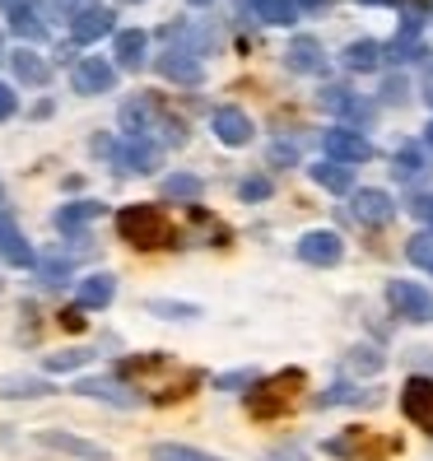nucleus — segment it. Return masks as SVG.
<instances>
[{"label": "nucleus", "mask_w": 433, "mask_h": 461, "mask_svg": "<svg viewBox=\"0 0 433 461\" xmlns=\"http://www.w3.org/2000/svg\"><path fill=\"white\" fill-rule=\"evenodd\" d=\"M117 233L122 242H131V248H173V224H168V214L158 210V205H122L117 210Z\"/></svg>", "instance_id": "1"}, {"label": "nucleus", "mask_w": 433, "mask_h": 461, "mask_svg": "<svg viewBox=\"0 0 433 461\" xmlns=\"http://www.w3.org/2000/svg\"><path fill=\"white\" fill-rule=\"evenodd\" d=\"M303 383H308V377H303L299 368L275 373V377H266V383H252V392H248V415H252V420H280L289 405H293V396L303 392Z\"/></svg>", "instance_id": "2"}, {"label": "nucleus", "mask_w": 433, "mask_h": 461, "mask_svg": "<svg viewBox=\"0 0 433 461\" xmlns=\"http://www.w3.org/2000/svg\"><path fill=\"white\" fill-rule=\"evenodd\" d=\"M113 168L117 173H135V177H145L158 168V158H164V149H158V140H149V135H122V140L113 145Z\"/></svg>", "instance_id": "3"}, {"label": "nucleus", "mask_w": 433, "mask_h": 461, "mask_svg": "<svg viewBox=\"0 0 433 461\" xmlns=\"http://www.w3.org/2000/svg\"><path fill=\"white\" fill-rule=\"evenodd\" d=\"M349 214H355V224H364V229H387L396 220V201L383 186H359V192H349Z\"/></svg>", "instance_id": "4"}, {"label": "nucleus", "mask_w": 433, "mask_h": 461, "mask_svg": "<svg viewBox=\"0 0 433 461\" xmlns=\"http://www.w3.org/2000/svg\"><path fill=\"white\" fill-rule=\"evenodd\" d=\"M387 303L401 321H433V294L415 280H392L387 285Z\"/></svg>", "instance_id": "5"}, {"label": "nucleus", "mask_w": 433, "mask_h": 461, "mask_svg": "<svg viewBox=\"0 0 433 461\" xmlns=\"http://www.w3.org/2000/svg\"><path fill=\"white\" fill-rule=\"evenodd\" d=\"M321 149H327V158H336V164L345 168H359L373 158V145L364 131H349V126H331L327 135H321Z\"/></svg>", "instance_id": "6"}, {"label": "nucleus", "mask_w": 433, "mask_h": 461, "mask_svg": "<svg viewBox=\"0 0 433 461\" xmlns=\"http://www.w3.org/2000/svg\"><path fill=\"white\" fill-rule=\"evenodd\" d=\"M401 415L415 429L433 433V377H405L401 387Z\"/></svg>", "instance_id": "7"}, {"label": "nucleus", "mask_w": 433, "mask_h": 461, "mask_svg": "<svg viewBox=\"0 0 433 461\" xmlns=\"http://www.w3.org/2000/svg\"><path fill=\"white\" fill-rule=\"evenodd\" d=\"M113 33H117V14L107 5H89L70 19V42L75 47H94L98 38H113Z\"/></svg>", "instance_id": "8"}, {"label": "nucleus", "mask_w": 433, "mask_h": 461, "mask_svg": "<svg viewBox=\"0 0 433 461\" xmlns=\"http://www.w3.org/2000/svg\"><path fill=\"white\" fill-rule=\"evenodd\" d=\"M70 85H75V94H85V98L107 94V89L117 85V66L103 61V57H79L75 70H70Z\"/></svg>", "instance_id": "9"}, {"label": "nucleus", "mask_w": 433, "mask_h": 461, "mask_svg": "<svg viewBox=\"0 0 433 461\" xmlns=\"http://www.w3.org/2000/svg\"><path fill=\"white\" fill-rule=\"evenodd\" d=\"M158 117H164V103H158L154 94H135V98L122 103V131L126 135H149V140H154Z\"/></svg>", "instance_id": "10"}, {"label": "nucleus", "mask_w": 433, "mask_h": 461, "mask_svg": "<svg viewBox=\"0 0 433 461\" xmlns=\"http://www.w3.org/2000/svg\"><path fill=\"white\" fill-rule=\"evenodd\" d=\"M317 103H321V113H331V117L359 122V126H368V122H373V107H368L359 94H349L345 85H327V89L317 94Z\"/></svg>", "instance_id": "11"}, {"label": "nucleus", "mask_w": 433, "mask_h": 461, "mask_svg": "<svg viewBox=\"0 0 433 461\" xmlns=\"http://www.w3.org/2000/svg\"><path fill=\"white\" fill-rule=\"evenodd\" d=\"M75 392L89 396V401H103V405H117V411H131V405L140 401V396L122 383V377H79Z\"/></svg>", "instance_id": "12"}, {"label": "nucleus", "mask_w": 433, "mask_h": 461, "mask_svg": "<svg viewBox=\"0 0 433 461\" xmlns=\"http://www.w3.org/2000/svg\"><path fill=\"white\" fill-rule=\"evenodd\" d=\"M299 257H303L308 266H336V261L345 257V242H340V233H331V229H308V233L299 238Z\"/></svg>", "instance_id": "13"}, {"label": "nucleus", "mask_w": 433, "mask_h": 461, "mask_svg": "<svg viewBox=\"0 0 433 461\" xmlns=\"http://www.w3.org/2000/svg\"><path fill=\"white\" fill-rule=\"evenodd\" d=\"M5 61H10V70H14L19 85H29V89H47V85H51V61L38 57L33 47H14V51H5Z\"/></svg>", "instance_id": "14"}, {"label": "nucleus", "mask_w": 433, "mask_h": 461, "mask_svg": "<svg viewBox=\"0 0 433 461\" xmlns=\"http://www.w3.org/2000/svg\"><path fill=\"white\" fill-rule=\"evenodd\" d=\"M210 126H214V135H220V145H229V149H242L257 135L252 131V117L242 113V107H214Z\"/></svg>", "instance_id": "15"}, {"label": "nucleus", "mask_w": 433, "mask_h": 461, "mask_svg": "<svg viewBox=\"0 0 433 461\" xmlns=\"http://www.w3.org/2000/svg\"><path fill=\"white\" fill-rule=\"evenodd\" d=\"M5 29L14 38H23V47L29 42H42L47 38V19L38 14V0H19V5H5Z\"/></svg>", "instance_id": "16"}, {"label": "nucleus", "mask_w": 433, "mask_h": 461, "mask_svg": "<svg viewBox=\"0 0 433 461\" xmlns=\"http://www.w3.org/2000/svg\"><path fill=\"white\" fill-rule=\"evenodd\" d=\"M284 66L299 70V75H327V51H321L317 38L299 33V38L289 42V51H284Z\"/></svg>", "instance_id": "17"}, {"label": "nucleus", "mask_w": 433, "mask_h": 461, "mask_svg": "<svg viewBox=\"0 0 433 461\" xmlns=\"http://www.w3.org/2000/svg\"><path fill=\"white\" fill-rule=\"evenodd\" d=\"M38 443H42V447H57V452H70V456H79V461H107V447H103V443L75 438V433H66V429H42Z\"/></svg>", "instance_id": "18"}, {"label": "nucleus", "mask_w": 433, "mask_h": 461, "mask_svg": "<svg viewBox=\"0 0 433 461\" xmlns=\"http://www.w3.org/2000/svg\"><path fill=\"white\" fill-rule=\"evenodd\" d=\"M154 66H158V75H164V79H173V85H201V75H205L201 61L186 57V51H177V47H168Z\"/></svg>", "instance_id": "19"}, {"label": "nucleus", "mask_w": 433, "mask_h": 461, "mask_svg": "<svg viewBox=\"0 0 433 461\" xmlns=\"http://www.w3.org/2000/svg\"><path fill=\"white\" fill-rule=\"evenodd\" d=\"M145 47H149V33H140V29L113 33V57H117L122 70H140L145 66Z\"/></svg>", "instance_id": "20"}, {"label": "nucleus", "mask_w": 433, "mask_h": 461, "mask_svg": "<svg viewBox=\"0 0 433 461\" xmlns=\"http://www.w3.org/2000/svg\"><path fill=\"white\" fill-rule=\"evenodd\" d=\"M340 66H345V70H355V75H373L377 66H383V42H373V38L349 42V47L340 51Z\"/></svg>", "instance_id": "21"}, {"label": "nucleus", "mask_w": 433, "mask_h": 461, "mask_svg": "<svg viewBox=\"0 0 433 461\" xmlns=\"http://www.w3.org/2000/svg\"><path fill=\"white\" fill-rule=\"evenodd\" d=\"M0 257H5L10 266H38L33 248H29V238H23L14 224H10V214H0Z\"/></svg>", "instance_id": "22"}, {"label": "nucleus", "mask_w": 433, "mask_h": 461, "mask_svg": "<svg viewBox=\"0 0 433 461\" xmlns=\"http://www.w3.org/2000/svg\"><path fill=\"white\" fill-rule=\"evenodd\" d=\"M113 294H117V280L107 276V270H94V276H85L79 280V308H107L113 303Z\"/></svg>", "instance_id": "23"}, {"label": "nucleus", "mask_w": 433, "mask_h": 461, "mask_svg": "<svg viewBox=\"0 0 433 461\" xmlns=\"http://www.w3.org/2000/svg\"><path fill=\"white\" fill-rule=\"evenodd\" d=\"M312 182L321 186V192H336V196L355 192V173H349L345 164H336V158H321V164H312Z\"/></svg>", "instance_id": "24"}, {"label": "nucleus", "mask_w": 433, "mask_h": 461, "mask_svg": "<svg viewBox=\"0 0 433 461\" xmlns=\"http://www.w3.org/2000/svg\"><path fill=\"white\" fill-rule=\"evenodd\" d=\"M98 214H103V201H70V205L57 210V229L61 233H79V229H89Z\"/></svg>", "instance_id": "25"}, {"label": "nucleus", "mask_w": 433, "mask_h": 461, "mask_svg": "<svg viewBox=\"0 0 433 461\" xmlns=\"http://www.w3.org/2000/svg\"><path fill=\"white\" fill-rule=\"evenodd\" d=\"M158 192H164V201H186V205H196L205 186H201V177H196V173H168Z\"/></svg>", "instance_id": "26"}, {"label": "nucleus", "mask_w": 433, "mask_h": 461, "mask_svg": "<svg viewBox=\"0 0 433 461\" xmlns=\"http://www.w3.org/2000/svg\"><path fill=\"white\" fill-rule=\"evenodd\" d=\"M252 14L261 23H270V29H293L299 23V10H293V0H257Z\"/></svg>", "instance_id": "27"}, {"label": "nucleus", "mask_w": 433, "mask_h": 461, "mask_svg": "<svg viewBox=\"0 0 433 461\" xmlns=\"http://www.w3.org/2000/svg\"><path fill=\"white\" fill-rule=\"evenodd\" d=\"M0 396H5V401H33V396H51V383H47V377H5V383H0Z\"/></svg>", "instance_id": "28"}, {"label": "nucleus", "mask_w": 433, "mask_h": 461, "mask_svg": "<svg viewBox=\"0 0 433 461\" xmlns=\"http://www.w3.org/2000/svg\"><path fill=\"white\" fill-rule=\"evenodd\" d=\"M424 168H428V164H424V149H419V145H401V149L392 154V173H396V182H415Z\"/></svg>", "instance_id": "29"}, {"label": "nucleus", "mask_w": 433, "mask_h": 461, "mask_svg": "<svg viewBox=\"0 0 433 461\" xmlns=\"http://www.w3.org/2000/svg\"><path fill=\"white\" fill-rule=\"evenodd\" d=\"M149 456H154V461H220V456H210V452H201V447H186V443H154Z\"/></svg>", "instance_id": "30"}, {"label": "nucleus", "mask_w": 433, "mask_h": 461, "mask_svg": "<svg viewBox=\"0 0 433 461\" xmlns=\"http://www.w3.org/2000/svg\"><path fill=\"white\" fill-rule=\"evenodd\" d=\"M149 312H154V317H168V321H192V317H201L196 303H173V298H149Z\"/></svg>", "instance_id": "31"}, {"label": "nucleus", "mask_w": 433, "mask_h": 461, "mask_svg": "<svg viewBox=\"0 0 433 461\" xmlns=\"http://www.w3.org/2000/svg\"><path fill=\"white\" fill-rule=\"evenodd\" d=\"M94 355H85V349H61V355H47L42 359V368L47 373H75V368H85Z\"/></svg>", "instance_id": "32"}, {"label": "nucleus", "mask_w": 433, "mask_h": 461, "mask_svg": "<svg viewBox=\"0 0 433 461\" xmlns=\"http://www.w3.org/2000/svg\"><path fill=\"white\" fill-rule=\"evenodd\" d=\"M424 19H428V5H424V0H410L405 14H401V33L396 38H419L424 33Z\"/></svg>", "instance_id": "33"}, {"label": "nucleus", "mask_w": 433, "mask_h": 461, "mask_svg": "<svg viewBox=\"0 0 433 461\" xmlns=\"http://www.w3.org/2000/svg\"><path fill=\"white\" fill-rule=\"evenodd\" d=\"M405 257H410L419 270H428V276H433V233H415L410 248H405Z\"/></svg>", "instance_id": "34"}, {"label": "nucleus", "mask_w": 433, "mask_h": 461, "mask_svg": "<svg viewBox=\"0 0 433 461\" xmlns=\"http://www.w3.org/2000/svg\"><path fill=\"white\" fill-rule=\"evenodd\" d=\"M38 270H42V280H47V285H61V280L70 276V257H61V252H57V257H47Z\"/></svg>", "instance_id": "35"}, {"label": "nucleus", "mask_w": 433, "mask_h": 461, "mask_svg": "<svg viewBox=\"0 0 433 461\" xmlns=\"http://www.w3.org/2000/svg\"><path fill=\"white\" fill-rule=\"evenodd\" d=\"M275 186H270V177H242V186H238V196L242 201H266Z\"/></svg>", "instance_id": "36"}, {"label": "nucleus", "mask_w": 433, "mask_h": 461, "mask_svg": "<svg viewBox=\"0 0 433 461\" xmlns=\"http://www.w3.org/2000/svg\"><path fill=\"white\" fill-rule=\"evenodd\" d=\"M349 368H359V373H377L383 368V355H377V349H349Z\"/></svg>", "instance_id": "37"}, {"label": "nucleus", "mask_w": 433, "mask_h": 461, "mask_svg": "<svg viewBox=\"0 0 433 461\" xmlns=\"http://www.w3.org/2000/svg\"><path fill=\"white\" fill-rule=\"evenodd\" d=\"M289 164H299V145L275 140V145H270V168H289Z\"/></svg>", "instance_id": "38"}, {"label": "nucleus", "mask_w": 433, "mask_h": 461, "mask_svg": "<svg viewBox=\"0 0 433 461\" xmlns=\"http://www.w3.org/2000/svg\"><path fill=\"white\" fill-rule=\"evenodd\" d=\"M252 383H257V373H224V377H214V387H220V392H242V387L252 392Z\"/></svg>", "instance_id": "39"}, {"label": "nucleus", "mask_w": 433, "mask_h": 461, "mask_svg": "<svg viewBox=\"0 0 433 461\" xmlns=\"http://www.w3.org/2000/svg\"><path fill=\"white\" fill-rule=\"evenodd\" d=\"M19 113V98H14V89L10 85H0V122H10Z\"/></svg>", "instance_id": "40"}, {"label": "nucleus", "mask_w": 433, "mask_h": 461, "mask_svg": "<svg viewBox=\"0 0 433 461\" xmlns=\"http://www.w3.org/2000/svg\"><path fill=\"white\" fill-rule=\"evenodd\" d=\"M61 327L66 331H85V308H79V303L75 308H61Z\"/></svg>", "instance_id": "41"}, {"label": "nucleus", "mask_w": 433, "mask_h": 461, "mask_svg": "<svg viewBox=\"0 0 433 461\" xmlns=\"http://www.w3.org/2000/svg\"><path fill=\"white\" fill-rule=\"evenodd\" d=\"M405 94H410V89H405V79H401V75L383 85V103H405Z\"/></svg>", "instance_id": "42"}, {"label": "nucleus", "mask_w": 433, "mask_h": 461, "mask_svg": "<svg viewBox=\"0 0 433 461\" xmlns=\"http://www.w3.org/2000/svg\"><path fill=\"white\" fill-rule=\"evenodd\" d=\"M410 214H419L424 224H433V196H415L410 201Z\"/></svg>", "instance_id": "43"}, {"label": "nucleus", "mask_w": 433, "mask_h": 461, "mask_svg": "<svg viewBox=\"0 0 433 461\" xmlns=\"http://www.w3.org/2000/svg\"><path fill=\"white\" fill-rule=\"evenodd\" d=\"M270 461H308L299 447H284V452H270Z\"/></svg>", "instance_id": "44"}, {"label": "nucleus", "mask_w": 433, "mask_h": 461, "mask_svg": "<svg viewBox=\"0 0 433 461\" xmlns=\"http://www.w3.org/2000/svg\"><path fill=\"white\" fill-rule=\"evenodd\" d=\"M327 5H331V0H293V10H317V14L327 10Z\"/></svg>", "instance_id": "45"}, {"label": "nucleus", "mask_w": 433, "mask_h": 461, "mask_svg": "<svg viewBox=\"0 0 433 461\" xmlns=\"http://www.w3.org/2000/svg\"><path fill=\"white\" fill-rule=\"evenodd\" d=\"M424 98H428V107H433V66H428V75H424Z\"/></svg>", "instance_id": "46"}, {"label": "nucleus", "mask_w": 433, "mask_h": 461, "mask_svg": "<svg viewBox=\"0 0 433 461\" xmlns=\"http://www.w3.org/2000/svg\"><path fill=\"white\" fill-rule=\"evenodd\" d=\"M359 5H401V0H359Z\"/></svg>", "instance_id": "47"}, {"label": "nucleus", "mask_w": 433, "mask_h": 461, "mask_svg": "<svg viewBox=\"0 0 433 461\" xmlns=\"http://www.w3.org/2000/svg\"><path fill=\"white\" fill-rule=\"evenodd\" d=\"M424 145H428V149H433V122H428V126H424Z\"/></svg>", "instance_id": "48"}, {"label": "nucleus", "mask_w": 433, "mask_h": 461, "mask_svg": "<svg viewBox=\"0 0 433 461\" xmlns=\"http://www.w3.org/2000/svg\"><path fill=\"white\" fill-rule=\"evenodd\" d=\"M186 5H210V0H186Z\"/></svg>", "instance_id": "49"}, {"label": "nucleus", "mask_w": 433, "mask_h": 461, "mask_svg": "<svg viewBox=\"0 0 433 461\" xmlns=\"http://www.w3.org/2000/svg\"><path fill=\"white\" fill-rule=\"evenodd\" d=\"M122 5H145V0H122Z\"/></svg>", "instance_id": "50"}, {"label": "nucleus", "mask_w": 433, "mask_h": 461, "mask_svg": "<svg viewBox=\"0 0 433 461\" xmlns=\"http://www.w3.org/2000/svg\"><path fill=\"white\" fill-rule=\"evenodd\" d=\"M238 5H248V10H252V5H257V0H238Z\"/></svg>", "instance_id": "51"}, {"label": "nucleus", "mask_w": 433, "mask_h": 461, "mask_svg": "<svg viewBox=\"0 0 433 461\" xmlns=\"http://www.w3.org/2000/svg\"><path fill=\"white\" fill-rule=\"evenodd\" d=\"M0 5H19V0H0Z\"/></svg>", "instance_id": "52"}, {"label": "nucleus", "mask_w": 433, "mask_h": 461, "mask_svg": "<svg viewBox=\"0 0 433 461\" xmlns=\"http://www.w3.org/2000/svg\"><path fill=\"white\" fill-rule=\"evenodd\" d=\"M0 61H5V51H0Z\"/></svg>", "instance_id": "53"}]
</instances>
